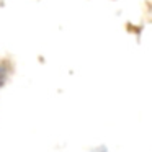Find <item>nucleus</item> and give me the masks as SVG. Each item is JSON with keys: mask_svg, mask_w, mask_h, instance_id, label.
I'll use <instances>...</instances> for the list:
<instances>
[]
</instances>
